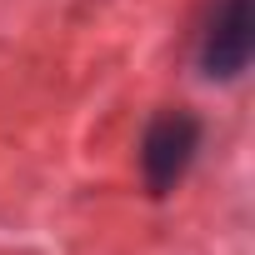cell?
Wrapping results in <instances>:
<instances>
[{
	"instance_id": "1",
	"label": "cell",
	"mask_w": 255,
	"mask_h": 255,
	"mask_svg": "<svg viewBox=\"0 0 255 255\" xmlns=\"http://www.w3.org/2000/svg\"><path fill=\"white\" fill-rule=\"evenodd\" d=\"M250 45H255V10L250 0H215L210 20L200 30V65L205 75H240L250 65Z\"/></svg>"
},
{
	"instance_id": "2",
	"label": "cell",
	"mask_w": 255,
	"mask_h": 255,
	"mask_svg": "<svg viewBox=\"0 0 255 255\" xmlns=\"http://www.w3.org/2000/svg\"><path fill=\"white\" fill-rule=\"evenodd\" d=\"M195 145H200V125H195V115H185V110H165L150 130H145V145H140L145 185H150L155 195H165V190L185 175Z\"/></svg>"
}]
</instances>
